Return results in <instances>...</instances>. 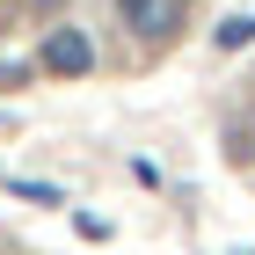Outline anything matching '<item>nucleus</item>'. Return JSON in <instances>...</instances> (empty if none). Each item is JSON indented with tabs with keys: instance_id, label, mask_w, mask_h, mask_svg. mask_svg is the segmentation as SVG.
Returning <instances> with one entry per match:
<instances>
[{
	"instance_id": "nucleus-2",
	"label": "nucleus",
	"mask_w": 255,
	"mask_h": 255,
	"mask_svg": "<svg viewBox=\"0 0 255 255\" xmlns=\"http://www.w3.org/2000/svg\"><path fill=\"white\" fill-rule=\"evenodd\" d=\"M117 15L131 22L138 37H168V29L182 22V0H117Z\"/></svg>"
},
{
	"instance_id": "nucleus-1",
	"label": "nucleus",
	"mask_w": 255,
	"mask_h": 255,
	"mask_svg": "<svg viewBox=\"0 0 255 255\" xmlns=\"http://www.w3.org/2000/svg\"><path fill=\"white\" fill-rule=\"evenodd\" d=\"M88 66H95V44H88V29H44V73L80 80Z\"/></svg>"
},
{
	"instance_id": "nucleus-3",
	"label": "nucleus",
	"mask_w": 255,
	"mask_h": 255,
	"mask_svg": "<svg viewBox=\"0 0 255 255\" xmlns=\"http://www.w3.org/2000/svg\"><path fill=\"white\" fill-rule=\"evenodd\" d=\"M212 44H219V51H248V44H255V15H226L212 29Z\"/></svg>"
}]
</instances>
